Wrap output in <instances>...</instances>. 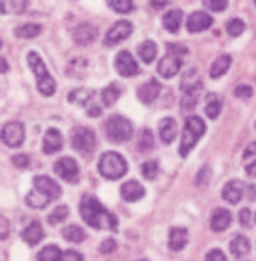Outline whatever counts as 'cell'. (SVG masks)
I'll use <instances>...</instances> for the list:
<instances>
[{
    "instance_id": "cell-43",
    "label": "cell",
    "mask_w": 256,
    "mask_h": 261,
    "mask_svg": "<svg viewBox=\"0 0 256 261\" xmlns=\"http://www.w3.org/2000/svg\"><path fill=\"white\" fill-rule=\"evenodd\" d=\"M202 4L208 7L209 11L220 12V11L226 9V6H228V0H202Z\"/></svg>"
},
{
    "instance_id": "cell-8",
    "label": "cell",
    "mask_w": 256,
    "mask_h": 261,
    "mask_svg": "<svg viewBox=\"0 0 256 261\" xmlns=\"http://www.w3.org/2000/svg\"><path fill=\"white\" fill-rule=\"evenodd\" d=\"M183 56L185 54H182V53H176V50L167 49V54L159 61V68H157L159 73H161L164 79L174 77L183 65Z\"/></svg>"
},
{
    "instance_id": "cell-17",
    "label": "cell",
    "mask_w": 256,
    "mask_h": 261,
    "mask_svg": "<svg viewBox=\"0 0 256 261\" xmlns=\"http://www.w3.org/2000/svg\"><path fill=\"white\" fill-rule=\"evenodd\" d=\"M242 195H244V185L241 183L239 179L228 181L223 188V199L228 202V204H237L241 202Z\"/></svg>"
},
{
    "instance_id": "cell-51",
    "label": "cell",
    "mask_w": 256,
    "mask_h": 261,
    "mask_svg": "<svg viewBox=\"0 0 256 261\" xmlns=\"http://www.w3.org/2000/svg\"><path fill=\"white\" fill-rule=\"evenodd\" d=\"M251 221V213L247 209H242L241 211V225H249Z\"/></svg>"
},
{
    "instance_id": "cell-37",
    "label": "cell",
    "mask_w": 256,
    "mask_h": 261,
    "mask_svg": "<svg viewBox=\"0 0 256 261\" xmlns=\"http://www.w3.org/2000/svg\"><path fill=\"white\" fill-rule=\"evenodd\" d=\"M60 258H61V249L58 246H45L39 252V256H37L39 261H60Z\"/></svg>"
},
{
    "instance_id": "cell-48",
    "label": "cell",
    "mask_w": 256,
    "mask_h": 261,
    "mask_svg": "<svg viewBox=\"0 0 256 261\" xmlns=\"http://www.w3.org/2000/svg\"><path fill=\"white\" fill-rule=\"evenodd\" d=\"M117 249V242L113 241V239H107V241L101 242V246H99V251L103 252V254H110Z\"/></svg>"
},
{
    "instance_id": "cell-22",
    "label": "cell",
    "mask_w": 256,
    "mask_h": 261,
    "mask_svg": "<svg viewBox=\"0 0 256 261\" xmlns=\"http://www.w3.org/2000/svg\"><path fill=\"white\" fill-rule=\"evenodd\" d=\"M176 130H178V125H176L174 119H162L161 124H159V134H161V140L164 143H173L176 138Z\"/></svg>"
},
{
    "instance_id": "cell-1",
    "label": "cell",
    "mask_w": 256,
    "mask_h": 261,
    "mask_svg": "<svg viewBox=\"0 0 256 261\" xmlns=\"http://www.w3.org/2000/svg\"><path fill=\"white\" fill-rule=\"evenodd\" d=\"M81 214H82V220L89 226H92V228L117 230V218L110 211H107L96 197L91 195L84 197L81 202Z\"/></svg>"
},
{
    "instance_id": "cell-20",
    "label": "cell",
    "mask_w": 256,
    "mask_h": 261,
    "mask_svg": "<svg viewBox=\"0 0 256 261\" xmlns=\"http://www.w3.org/2000/svg\"><path fill=\"white\" fill-rule=\"evenodd\" d=\"M188 242V231L187 228H182V226H176V228L171 230L169 233V249L171 251H182Z\"/></svg>"
},
{
    "instance_id": "cell-12",
    "label": "cell",
    "mask_w": 256,
    "mask_h": 261,
    "mask_svg": "<svg viewBox=\"0 0 256 261\" xmlns=\"http://www.w3.org/2000/svg\"><path fill=\"white\" fill-rule=\"evenodd\" d=\"M33 190L40 192L42 195H45L49 200H54L61 195L60 185L53 178H49V176H37V178L33 179Z\"/></svg>"
},
{
    "instance_id": "cell-10",
    "label": "cell",
    "mask_w": 256,
    "mask_h": 261,
    "mask_svg": "<svg viewBox=\"0 0 256 261\" xmlns=\"http://www.w3.org/2000/svg\"><path fill=\"white\" fill-rule=\"evenodd\" d=\"M131 33H133V24L129 21H117L110 30L107 32V35H105V44L115 45L119 42L125 40L127 37H131Z\"/></svg>"
},
{
    "instance_id": "cell-24",
    "label": "cell",
    "mask_w": 256,
    "mask_h": 261,
    "mask_svg": "<svg viewBox=\"0 0 256 261\" xmlns=\"http://www.w3.org/2000/svg\"><path fill=\"white\" fill-rule=\"evenodd\" d=\"M190 89H202V81H200V75L197 68L187 70V73L182 79V91H190Z\"/></svg>"
},
{
    "instance_id": "cell-45",
    "label": "cell",
    "mask_w": 256,
    "mask_h": 261,
    "mask_svg": "<svg viewBox=\"0 0 256 261\" xmlns=\"http://www.w3.org/2000/svg\"><path fill=\"white\" fill-rule=\"evenodd\" d=\"M60 261H84V258H82V254L79 251L68 249V251H65V252H61Z\"/></svg>"
},
{
    "instance_id": "cell-42",
    "label": "cell",
    "mask_w": 256,
    "mask_h": 261,
    "mask_svg": "<svg viewBox=\"0 0 256 261\" xmlns=\"http://www.w3.org/2000/svg\"><path fill=\"white\" fill-rule=\"evenodd\" d=\"M246 30V24H244V21H241V19H230L228 23H226V32H228V35L230 37H239L242 32Z\"/></svg>"
},
{
    "instance_id": "cell-2",
    "label": "cell",
    "mask_w": 256,
    "mask_h": 261,
    "mask_svg": "<svg viewBox=\"0 0 256 261\" xmlns=\"http://www.w3.org/2000/svg\"><path fill=\"white\" fill-rule=\"evenodd\" d=\"M27 60H28V66H30V70L33 71V75L37 79V89H39V92L44 96H53L54 91H56V82L51 77V73H49L45 63L42 61V58L35 50H30Z\"/></svg>"
},
{
    "instance_id": "cell-50",
    "label": "cell",
    "mask_w": 256,
    "mask_h": 261,
    "mask_svg": "<svg viewBox=\"0 0 256 261\" xmlns=\"http://www.w3.org/2000/svg\"><path fill=\"white\" fill-rule=\"evenodd\" d=\"M150 6H152L153 9L161 11V9H164V7L167 6V0H150Z\"/></svg>"
},
{
    "instance_id": "cell-21",
    "label": "cell",
    "mask_w": 256,
    "mask_h": 261,
    "mask_svg": "<svg viewBox=\"0 0 256 261\" xmlns=\"http://www.w3.org/2000/svg\"><path fill=\"white\" fill-rule=\"evenodd\" d=\"M232 223V214L226 209H216L211 216V228L215 231H223L230 226Z\"/></svg>"
},
{
    "instance_id": "cell-31",
    "label": "cell",
    "mask_w": 256,
    "mask_h": 261,
    "mask_svg": "<svg viewBox=\"0 0 256 261\" xmlns=\"http://www.w3.org/2000/svg\"><path fill=\"white\" fill-rule=\"evenodd\" d=\"M42 32V27L37 23H24L21 24V27L16 28V37H19V39H35V37H39Z\"/></svg>"
},
{
    "instance_id": "cell-28",
    "label": "cell",
    "mask_w": 256,
    "mask_h": 261,
    "mask_svg": "<svg viewBox=\"0 0 256 261\" xmlns=\"http://www.w3.org/2000/svg\"><path fill=\"white\" fill-rule=\"evenodd\" d=\"M221 112V98L215 92H209L208 96H206V115L209 117V119H218V115H220Z\"/></svg>"
},
{
    "instance_id": "cell-34",
    "label": "cell",
    "mask_w": 256,
    "mask_h": 261,
    "mask_svg": "<svg viewBox=\"0 0 256 261\" xmlns=\"http://www.w3.org/2000/svg\"><path fill=\"white\" fill-rule=\"evenodd\" d=\"M120 96V89L115 86V84H110L108 87H105L101 91V101L105 107H112V105L117 103V99H119Z\"/></svg>"
},
{
    "instance_id": "cell-32",
    "label": "cell",
    "mask_w": 256,
    "mask_h": 261,
    "mask_svg": "<svg viewBox=\"0 0 256 261\" xmlns=\"http://www.w3.org/2000/svg\"><path fill=\"white\" fill-rule=\"evenodd\" d=\"M138 53H140V58L143 60V63H152L155 60V56H157V45H155V42L152 40H145L143 44L140 45V49H138Z\"/></svg>"
},
{
    "instance_id": "cell-5",
    "label": "cell",
    "mask_w": 256,
    "mask_h": 261,
    "mask_svg": "<svg viewBox=\"0 0 256 261\" xmlns=\"http://www.w3.org/2000/svg\"><path fill=\"white\" fill-rule=\"evenodd\" d=\"M105 133L112 143H124L133 138V124L125 117H110L105 124Z\"/></svg>"
},
{
    "instance_id": "cell-18",
    "label": "cell",
    "mask_w": 256,
    "mask_h": 261,
    "mask_svg": "<svg viewBox=\"0 0 256 261\" xmlns=\"http://www.w3.org/2000/svg\"><path fill=\"white\" fill-rule=\"evenodd\" d=\"M120 195H122V199L127 200V202H136L145 195V188L141 187L138 181L133 179V181H127V183H124L122 187H120Z\"/></svg>"
},
{
    "instance_id": "cell-15",
    "label": "cell",
    "mask_w": 256,
    "mask_h": 261,
    "mask_svg": "<svg viewBox=\"0 0 256 261\" xmlns=\"http://www.w3.org/2000/svg\"><path fill=\"white\" fill-rule=\"evenodd\" d=\"M63 148V136L61 133L58 129H47V133H45L44 136V143H42V150H44V153L51 155V153H56V151H60Z\"/></svg>"
},
{
    "instance_id": "cell-39",
    "label": "cell",
    "mask_w": 256,
    "mask_h": 261,
    "mask_svg": "<svg viewBox=\"0 0 256 261\" xmlns=\"http://www.w3.org/2000/svg\"><path fill=\"white\" fill-rule=\"evenodd\" d=\"M68 214H70V211L66 205H58V207L47 216V221L51 223V225H58V223L65 221L66 218H68Z\"/></svg>"
},
{
    "instance_id": "cell-7",
    "label": "cell",
    "mask_w": 256,
    "mask_h": 261,
    "mask_svg": "<svg viewBox=\"0 0 256 261\" xmlns=\"http://www.w3.org/2000/svg\"><path fill=\"white\" fill-rule=\"evenodd\" d=\"M0 140L6 143L9 148H18V146L23 145L24 141V127L23 124L18 120L7 122L2 127V133H0Z\"/></svg>"
},
{
    "instance_id": "cell-26",
    "label": "cell",
    "mask_w": 256,
    "mask_h": 261,
    "mask_svg": "<svg viewBox=\"0 0 256 261\" xmlns=\"http://www.w3.org/2000/svg\"><path fill=\"white\" fill-rule=\"evenodd\" d=\"M92 98H94V91L92 89H75L68 94L70 103H75L79 107H86V108L92 103Z\"/></svg>"
},
{
    "instance_id": "cell-38",
    "label": "cell",
    "mask_w": 256,
    "mask_h": 261,
    "mask_svg": "<svg viewBox=\"0 0 256 261\" xmlns=\"http://www.w3.org/2000/svg\"><path fill=\"white\" fill-rule=\"evenodd\" d=\"M153 148V134L150 129H143L140 134V140H138V150L148 151Z\"/></svg>"
},
{
    "instance_id": "cell-29",
    "label": "cell",
    "mask_w": 256,
    "mask_h": 261,
    "mask_svg": "<svg viewBox=\"0 0 256 261\" xmlns=\"http://www.w3.org/2000/svg\"><path fill=\"white\" fill-rule=\"evenodd\" d=\"M244 169L249 176L256 178V141L251 143L244 151Z\"/></svg>"
},
{
    "instance_id": "cell-27",
    "label": "cell",
    "mask_w": 256,
    "mask_h": 261,
    "mask_svg": "<svg viewBox=\"0 0 256 261\" xmlns=\"http://www.w3.org/2000/svg\"><path fill=\"white\" fill-rule=\"evenodd\" d=\"M28 0H0V14H21Z\"/></svg>"
},
{
    "instance_id": "cell-36",
    "label": "cell",
    "mask_w": 256,
    "mask_h": 261,
    "mask_svg": "<svg viewBox=\"0 0 256 261\" xmlns=\"http://www.w3.org/2000/svg\"><path fill=\"white\" fill-rule=\"evenodd\" d=\"M49 202H51V200H49L47 197L42 195V193L37 192V190H32L27 195V204L30 205V207H33V209H44Z\"/></svg>"
},
{
    "instance_id": "cell-4",
    "label": "cell",
    "mask_w": 256,
    "mask_h": 261,
    "mask_svg": "<svg viewBox=\"0 0 256 261\" xmlns=\"http://www.w3.org/2000/svg\"><path fill=\"white\" fill-rule=\"evenodd\" d=\"M98 169L103 178L107 179H120L127 172V162L117 151H105L99 159Z\"/></svg>"
},
{
    "instance_id": "cell-30",
    "label": "cell",
    "mask_w": 256,
    "mask_h": 261,
    "mask_svg": "<svg viewBox=\"0 0 256 261\" xmlns=\"http://www.w3.org/2000/svg\"><path fill=\"white\" fill-rule=\"evenodd\" d=\"M249 249H251L249 241H247L244 235H236V237L232 239V242H230V251H232L234 256H239V258L247 254Z\"/></svg>"
},
{
    "instance_id": "cell-35",
    "label": "cell",
    "mask_w": 256,
    "mask_h": 261,
    "mask_svg": "<svg viewBox=\"0 0 256 261\" xmlns=\"http://www.w3.org/2000/svg\"><path fill=\"white\" fill-rule=\"evenodd\" d=\"M200 91H202V89H190V91H185L183 92L182 108H183L185 112L194 110L197 101H199V98H200Z\"/></svg>"
},
{
    "instance_id": "cell-53",
    "label": "cell",
    "mask_w": 256,
    "mask_h": 261,
    "mask_svg": "<svg viewBox=\"0 0 256 261\" xmlns=\"http://www.w3.org/2000/svg\"><path fill=\"white\" fill-rule=\"evenodd\" d=\"M0 47H2V42H0Z\"/></svg>"
},
{
    "instance_id": "cell-3",
    "label": "cell",
    "mask_w": 256,
    "mask_h": 261,
    "mask_svg": "<svg viewBox=\"0 0 256 261\" xmlns=\"http://www.w3.org/2000/svg\"><path fill=\"white\" fill-rule=\"evenodd\" d=\"M206 133V124L200 117H188L185 120V127H183V136H182V145H180V155L187 157L192 150H194L195 143L200 140V136Z\"/></svg>"
},
{
    "instance_id": "cell-13",
    "label": "cell",
    "mask_w": 256,
    "mask_h": 261,
    "mask_svg": "<svg viewBox=\"0 0 256 261\" xmlns=\"http://www.w3.org/2000/svg\"><path fill=\"white\" fill-rule=\"evenodd\" d=\"M213 24V18L204 11H195L188 16L187 19V28L190 33H199V32H204L208 30L209 27Z\"/></svg>"
},
{
    "instance_id": "cell-41",
    "label": "cell",
    "mask_w": 256,
    "mask_h": 261,
    "mask_svg": "<svg viewBox=\"0 0 256 261\" xmlns=\"http://www.w3.org/2000/svg\"><path fill=\"white\" fill-rule=\"evenodd\" d=\"M141 174H143L145 179H155L159 174V164L155 161H146L141 166Z\"/></svg>"
},
{
    "instance_id": "cell-44",
    "label": "cell",
    "mask_w": 256,
    "mask_h": 261,
    "mask_svg": "<svg viewBox=\"0 0 256 261\" xmlns=\"http://www.w3.org/2000/svg\"><path fill=\"white\" fill-rule=\"evenodd\" d=\"M12 164H14L16 167H19V169H24V167L30 166V157L24 153L14 155V157H12Z\"/></svg>"
},
{
    "instance_id": "cell-23",
    "label": "cell",
    "mask_w": 256,
    "mask_h": 261,
    "mask_svg": "<svg viewBox=\"0 0 256 261\" xmlns=\"http://www.w3.org/2000/svg\"><path fill=\"white\" fill-rule=\"evenodd\" d=\"M182 21H183V12L180 9H173V11H169L164 14V18H162V24H164V28L167 32L176 33L180 30V27H182Z\"/></svg>"
},
{
    "instance_id": "cell-33",
    "label": "cell",
    "mask_w": 256,
    "mask_h": 261,
    "mask_svg": "<svg viewBox=\"0 0 256 261\" xmlns=\"http://www.w3.org/2000/svg\"><path fill=\"white\" fill-rule=\"evenodd\" d=\"M63 237L68 242H75L81 244L84 239H86V231H84L79 225H70L66 228H63Z\"/></svg>"
},
{
    "instance_id": "cell-55",
    "label": "cell",
    "mask_w": 256,
    "mask_h": 261,
    "mask_svg": "<svg viewBox=\"0 0 256 261\" xmlns=\"http://www.w3.org/2000/svg\"><path fill=\"white\" fill-rule=\"evenodd\" d=\"M254 2H256V0H254Z\"/></svg>"
},
{
    "instance_id": "cell-52",
    "label": "cell",
    "mask_w": 256,
    "mask_h": 261,
    "mask_svg": "<svg viewBox=\"0 0 256 261\" xmlns=\"http://www.w3.org/2000/svg\"><path fill=\"white\" fill-rule=\"evenodd\" d=\"M7 70H9V65H7V61L4 60V58H0V73H6Z\"/></svg>"
},
{
    "instance_id": "cell-54",
    "label": "cell",
    "mask_w": 256,
    "mask_h": 261,
    "mask_svg": "<svg viewBox=\"0 0 256 261\" xmlns=\"http://www.w3.org/2000/svg\"><path fill=\"white\" fill-rule=\"evenodd\" d=\"M141 261H146V259H141Z\"/></svg>"
},
{
    "instance_id": "cell-40",
    "label": "cell",
    "mask_w": 256,
    "mask_h": 261,
    "mask_svg": "<svg viewBox=\"0 0 256 261\" xmlns=\"http://www.w3.org/2000/svg\"><path fill=\"white\" fill-rule=\"evenodd\" d=\"M108 6L112 7L115 12H120V14H127V12L133 11V0H107Z\"/></svg>"
},
{
    "instance_id": "cell-9",
    "label": "cell",
    "mask_w": 256,
    "mask_h": 261,
    "mask_svg": "<svg viewBox=\"0 0 256 261\" xmlns=\"http://www.w3.org/2000/svg\"><path fill=\"white\" fill-rule=\"evenodd\" d=\"M54 171L58 172L61 179H65L66 183H77L81 178V169L79 164L70 157H63L56 164H54Z\"/></svg>"
},
{
    "instance_id": "cell-16",
    "label": "cell",
    "mask_w": 256,
    "mask_h": 261,
    "mask_svg": "<svg viewBox=\"0 0 256 261\" xmlns=\"http://www.w3.org/2000/svg\"><path fill=\"white\" fill-rule=\"evenodd\" d=\"M159 94H161V84L155 81V79H150L148 82H145L143 86L138 89V98L145 105L153 103Z\"/></svg>"
},
{
    "instance_id": "cell-46",
    "label": "cell",
    "mask_w": 256,
    "mask_h": 261,
    "mask_svg": "<svg viewBox=\"0 0 256 261\" xmlns=\"http://www.w3.org/2000/svg\"><path fill=\"white\" fill-rule=\"evenodd\" d=\"M236 96L237 98H241V99H249L251 96H253V89H251L249 86H237L236 87Z\"/></svg>"
},
{
    "instance_id": "cell-6",
    "label": "cell",
    "mask_w": 256,
    "mask_h": 261,
    "mask_svg": "<svg viewBox=\"0 0 256 261\" xmlns=\"http://www.w3.org/2000/svg\"><path fill=\"white\" fill-rule=\"evenodd\" d=\"M70 138H72V146L82 155H89L96 148V134L89 127L79 125L72 130Z\"/></svg>"
},
{
    "instance_id": "cell-19",
    "label": "cell",
    "mask_w": 256,
    "mask_h": 261,
    "mask_svg": "<svg viewBox=\"0 0 256 261\" xmlns=\"http://www.w3.org/2000/svg\"><path fill=\"white\" fill-rule=\"evenodd\" d=\"M21 237H23V241L27 242L28 246L33 247L44 239V228H42V225L39 221H33L23 230V235H21Z\"/></svg>"
},
{
    "instance_id": "cell-49",
    "label": "cell",
    "mask_w": 256,
    "mask_h": 261,
    "mask_svg": "<svg viewBox=\"0 0 256 261\" xmlns=\"http://www.w3.org/2000/svg\"><path fill=\"white\" fill-rule=\"evenodd\" d=\"M204 261H226V256L220 249H213L208 252V256H206Z\"/></svg>"
},
{
    "instance_id": "cell-25",
    "label": "cell",
    "mask_w": 256,
    "mask_h": 261,
    "mask_svg": "<svg viewBox=\"0 0 256 261\" xmlns=\"http://www.w3.org/2000/svg\"><path fill=\"white\" fill-rule=\"evenodd\" d=\"M230 65H232V58L228 54H223V56H218L215 63L211 65V70H209V75L211 79H220L221 75H225L228 71Z\"/></svg>"
},
{
    "instance_id": "cell-14",
    "label": "cell",
    "mask_w": 256,
    "mask_h": 261,
    "mask_svg": "<svg viewBox=\"0 0 256 261\" xmlns=\"http://www.w3.org/2000/svg\"><path fill=\"white\" fill-rule=\"evenodd\" d=\"M96 37H98V30L91 23H81L73 30V40L79 45H89L96 40Z\"/></svg>"
},
{
    "instance_id": "cell-11",
    "label": "cell",
    "mask_w": 256,
    "mask_h": 261,
    "mask_svg": "<svg viewBox=\"0 0 256 261\" xmlns=\"http://www.w3.org/2000/svg\"><path fill=\"white\" fill-rule=\"evenodd\" d=\"M115 68L122 77H134V75H138V71H140L136 60H134L129 50H120V53L117 54Z\"/></svg>"
},
{
    "instance_id": "cell-47",
    "label": "cell",
    "mask_w": 256,
    "mask_h": 261,
    "mask_svg": "<svg viewBox=\"0 0 256 261\" xmlns=\"http://www.w3.org/2000/svg\"><path fill=\"white\" fill-rule=\"evenodd\" d=\"M11 233V226H9V221L7 218L0 216V241H6Z\"/></svg>"
}]
</instances>
